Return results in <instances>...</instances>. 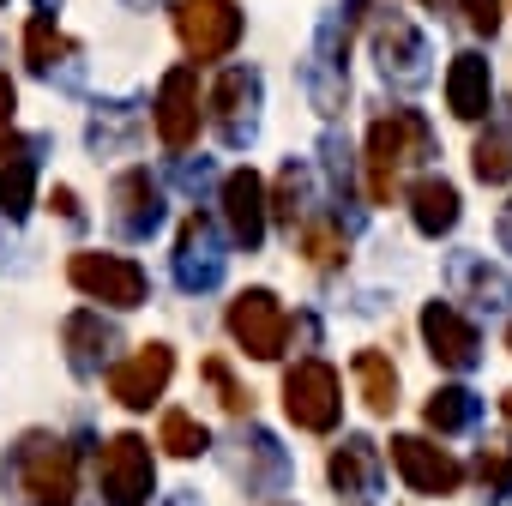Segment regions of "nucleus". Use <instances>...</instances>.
<instances>
[{"label":"nucleus","instance_id":"nucleus-1","mask_svg":"<svg viewBox=\"0 0 512 506\" xmlns=\"http://www.w3.org/2000/svg\"><path fill=\"white\" fill-rule=\"evenodd\" d=\"M434 157V127L416 115V109H380L368 121V199L374 205H392L398 193V175L428 163Z\"/></svg>","mask_w":512,"mask_h":506},{"label":"nucleus","instance_id":"nucleus-2","mask_svg":"<svg viewBox=\"0 0 512 506\" xmlns=\"http://www.w3.org/2000/svg\"><path fill=\"white\" fill-rule=\"evenodd\" d=\"M7 476L25 488L31 506H73L79 500V446L55 434H25L7 458Z\"/></svg>","mask_w":512,"mask_h":506},{"label":"nucleus","instance_id":"nucleus-3","mask_svg":"<svg viewBox=\"0 0 512 506\" xmlns=\"http://www.w3.org/2000/svg\"><path fill=\"white\" fill-rule=\"evenodd\" d=\"M67 284L79 296L103 302V308H121V314L145 308V296H151V278H145L139 260H127V253H97V247H79L67 260Z\"/></svg>","mask_w":512,"mask_h":506},{"label":"nucleus","instance_id":"nucleus-4","mask_svg":"<svg viewBox=\"0 0 512 506\" xmlns=\"http://www.w3.org/2000/svg\"><path fill=\"white\" fill-rule=\"evenodd\" d=\"M284 416L302 434H332L344 422V380H338V368L326 356H302L284 374Z\"/></svg>","mask_w":512,"mask_h":506},{"label":"nucleus","instance_id":"nucleus-5","mask_svg":"<svg viewBox=\"0 0 512 506\" xmlns=\"http://www.w3.org/2000/svg\"><path fill=\"white\" fill-rule=\"evenodd\" d=\"M97 494L109 506H145L157 494V452L145 434H109L97 446Z\"/></svg>","mask_w":512,"mask_h":506},{"label":"nucleus","instance_id":"nucleus-6","mask_svg":"<svg viewBox=\"0 0 512 506\" xmlns=\"http://www.w3.org/2000/svg\"><path fill=\"white\" fill-rule=\"evenodd\" d=\"M368 37H374V67H380V79L386 85H398V91H422L428 79H434V55H428V37L404 19V13H374L368 19Z\"/></svg>","mask_w":512,"mask_h":506},{"label":"nucleus","instance_id":"nucleus-7","mask_svg":"<svg viewBox=\"0 0 512 506\" xmlns=\"http://www.w3.org/2000/svg\"><path fill=\"white\" fill-rule=\"evenodd\" d=\"M223 326H229L235 350H247L253 362H278L284 344H290V314H284V302H278L272 290H241V296L229 302Z\"/></svg>","mask_w":512,"mask_h":506},{"label":"nucleus","instance_id":"nucleus-8","mask_svg":"<svg viewBox=\"0 0 512 506\" xmlns=\"http://www.w3.org/2000/svg\"><path fill=\"white\" fill-rule=\"evenodd\" d=\"M260 97H266V85H260V73H253V67H223L217 73L205 109H211V127H217V139L229 151L253 145V133H260Z\"/></svg>","mask_w":512,"mask_h":506},{"label":"nucleus","instance_id":"nucleus-9","mask_svg":"<svg viewBox=\"0 0 512 506\" xmlns=\"http://www.w3.org/2000/svg\"><path fill=\"white\" fill-rule=\"evenodd\" d=\"M241 31H247V19H241L235 0H181V7H175V37H181V49L193 61L235 55Z\"/></svg>","mask_w":512,"mask_h":506},{"label":"nucleus","instance_id":"nucleus-10","mask_svg":"<svg viewBox=\"0 0 512 506\" xmlns=\"http://www.w3.org/2000/svg\"><path fill=\"white\" fill-rule=\"evenodd\" d=\"M344 61H350V25H344L338 13H326L320 31H314V55H308V67H302V85H308V97H314L320 115H338L344 97H350Z\"/></svg>","mask_w":512,"mask_h":506},{"label":"nucleus","instance_id":"nucleus-11","mask_svg":"<svg viewBox=\"0 0 512 506\" xmlns=\"http://www.w3.org/2000/svg\"><path fill=\"white\" fill-rule=\"evenodd\" d=\"M151 121H157V139H163L169 151H187V145L199 139L205 109H199V67H193V61H181V67L163 73L157 103H151Z\"/></svg>","mask_w":512,"mask_h":506},{"label":"nucleus","instance_id":"nucleus-12","mask_svg":"<svg viewBox=\"0 0 512 506\" xmlns=\"http://www.w3.org/2000/svg\"><path fill=\"white\" fill-rule=\"evenodd\" d=\"M223 266H229V253H223L211 217H205V211H187V223H181V235H175V284H181L187 296H205V290L223 284Z\"/></svg>","mask_w":512,"mask_h":506},{"label":"nucleus","instance_id":"nucleus-13","mask_svg":"<svg viewBox=\"0 0 512 506\" xmlns=\"http://www.w3.org/2000/svg\"><path fill=\"white\" fill-rule=\"evenodd\" d=\"M175 380V350L169 344H139L121 368H109V398L127 410H151Z\"/></svg>","mask_w":512,"mask_h":506},{"label":"nucleus","instance_id":"nucleus-14","mask_svg":"<svg viewBox=\"0 0 512 506\" xmlns=\"http://www.w3.org/2000/svg\"><path fill=\"white\" fill-rule=\"evenodd\" d=\"M392 470L404 476L410 494H452L464 482V464L422 434H392Z\"/></svg>","mask_w":512,"mask_h":506},{"label":"nucleus","instance_id":"nucleus-15","mask_svg":"<svg viewBox=\"0 0 512 506\" xmlns=\"http://www.w3.org/2000/svg\"><path fill=\"white\" fill-rule=\"evenodd\" d=\"M422 344H428V356H434L440 368H452V374H470V368L482 362V332H476L452 302H428V308H422Z\"/></svg>","mask_w":512,"mask_h":506},{"label":"nucleus","instance_id":"nucleus-16","mask_svg":"<svg viewBox=\"0 0 512 506\" xmlns=\"http://www.w3.org/2000/svg\"><path fill=\"white\" fill-rule=\"evenodd\" d=\"M109 199H115L109 223H115L121 241H151L163 229V187L151 181V169H121V181H115Z\"/></svg>","mask_w":512,"mask_h":506},{"label":"nucleus","instance_id":"nucleus-17","mask_svg":"<svg viewBox=\"0 0 512 506\" xmlns=\"http://www.w3.org/2000/svg\"><path fill=\"white\" fill-rule=\"evenodd\" d=\"M223 229L241 253H253L266 241V181L253 169H229L223 175Z\"/></svg>","mask_w":512,"mask_h":506},{"label":"nucleus","instance_id":"nucleus-18","mask_svg":"<svg viewBox=\"0 0 512 506\" xmlns=\"http://www.w3.org/2000/svg\"><path fill=\"white\" fill-rule=\"evenodd\" d=\"M61 344H67V368L91 380V374H103L109 356L121 350V332H115V320H103V308H79V314H67Z\"/></svg>","mask_w":512,"mask_h":506},{"label":"nucleus","instance_id":"nucleus-19","mask_svg":"<svg viewBox=\"0 0 512 506\" xmlns=\"http://www.w3.org/2000/svg\"><path fill=\"white\" fill-rule=\"evenodd\" d=\"M229 470L247 482V494H284V482H290V452L278 446V434L247 428V434H241V452L229 458Z\"/></svg>","mask_w":512,"mask_h":506},{"label":"nucleus","instance_id":"nucleus-20","mask_svg":"<svg viewBox=\"0 0 512 506\" xmlns=\"http://www.w3.org/2000/svg\"><path fill=\"white\" fill-rule=\"evenodd\" d=\"M446 109L458 121H482L494 109V73H488V61L476 49L452 55V67H446Z\"/></svg>","mask_w":512,"mask_h":506},{"label":"nucleus","instance_id":"nucleus-21","mask_svg":"<svg viewBox=\"0 0 512 506\" xmlns=\"http://www.w3.org/2000/svg\"><path fill=\"white\" fill-rule=\"evenodd\" d=\"M326 476H332L338 494L368 500V494L380 488V446H374L368 434H344V440L332 446V458H326Z\"/></svg>","mask_w":512,"mask_h":506},{"label":"nucleus","instance_id":"nucleus-22","mask_svg":"<svg viewBox=\"0 0 512 506\" xmlns=\"http://www.w3.org/2000/svg\"><path fill=\"white\" fill-rule=\"evenodd\" d=\"M446 278H452V290H458L464 302H476L482 314H506V308H512V278H506L500 266H488L482 253H452Z\"/></svg>","mask_w":512,"mask_h":506},{"label":"nucleus","instance_id":"nucleus-23","mask_svg":"<svg viewBox=\"0 0 512 506\" xmlns=\"http://www.w3.org/2000/svg\"><path fill=\"white\" fill-rule=\"evenodd\" d=\"M410 223H416L428 241L452 235V229H458V187H452L446 175H422V181L410 187Z\"/></svg>","mask_w":512,"mask_h":506},{"label":"nucleus","instance_id":"nucleus-24","mask_svg":"<svg viewBox=\"0 0 512 506\" xmlns=\"http://www.w3.org/2000/svg\"><path fill=\"white\" fill-rule=\"evenodd\" d=\"M37 205V145H13L7 169H0V217L19 223Z\"/></svg>","mask_w":512,"mask_h":506},{"label":"nucleus","instance_id":"nucleus-25","mask_svg":"<svg viewBox=\"0 0 512 506\" xmlns=\"http://www.w3.org/2000/svg\"><path fill=\"white\" fill-rule=\"evenodd\" d=\"M290 235H296V247H302V260L320 266V272H332V266L350 260V235H344L338 217H302Z\"/></svg>","mask_w":512,"mask_h":506},{"label":"nucleus","instance_id":"nucleus-26","mask_svg":"<svg viewBox=\"0 0 512 506\" xmlns=\"http://www.w3.org/2000/svg\"><path fill=\"white\" fill-rule=\"evenodd\" d=\"M476 416H482V398L470 386H434L422 404V422L434 434H464V428H476Z\"/></svg>","mask_w":512,"mask_h":506},{"label":"nucleus","instance_id":"nucleus-27","mask_svg":"<svg viewBox=\"0 0 512 506\" xmlns=\"http://www.w3.org/2000/svg\"><path fill=\"white\" fill-rule=\"evenodd\" d=\"M356 386H362V404L374 410V416H392L398 410V368H392V356H380V350H356Z\"/></svg>","mask_w":512,"mask_h":506},{"label":"nucleus","instance_id":"nucleus-28","mask_svg":"<svg viewBox=\"0 0 512 506\" xmlns=\"http://www.w3.org/2000/svg\"><path fill=\"white\" fill-rule=\"evenodd\" d=\"M308 193H314L308 163H284V169H278V187L266 193V217H278L284 229H296V223L308 217Z\"/></svg>","mask_w":512,"mask_h":506},{"label":"nucleus","instance_id":"nucleus-29","mask_svg":"<svg viewBox=\"0 0 512 506\" xmlns=\"http://www.w3.org/2000/svg\"><path fill=\"white\" fill-rule=\"evenodd\" d=\"M470 169L482 187H506L512 181V121H488V133L470 151Z\"/></svg>","mask_w":512,"mask_h":506},{"label":"nucleus","instance_id":"nucleus-30","mask_svg":"<svg viewBox=\"0 0 512 506\" xmlns=\"http://www.w3.org/2000/svg\"><path fill=\"white\" fill-rule=\"evenodd\" d=\"M476 488L488 500H512V440L506 434H488L476 446Z\"/></svg>","mask_w":512,"mask_h":506},{"label":"nucleus","instance_id":"nucleus-31","mask_svg":"<svg viewBox=\"0 0 512 506\" xmlns=\"http://www.w3.org/2000/svg\"><path fill=\"white\" fill-rule=\"evenodd\" d=\"M157 446H163L169 458H199V452L211 446V434H205V422H199V416H187V410H163Z\"/></svg>","mask_w":512,"mask_h":506},{"label":"nucleus","instance_id":"nucleus-32","mask_svg":"<svg viewBox=\"0 0 512 506\" xmlns=\"http://www.w3.org/2000/svg\"><path fill=\"white\" fill-rule=\"evenodd\" d=\"M61 49H67V43H61V31H55V13H31V25H25V61H31V73H49Z\"/></svg>","mask_w":512,"mask_h":506},{"label":"nucleus","instance_id":"nucleus-33","mask_svg":"<svg viewBox=\"0 0 512 506\" xmlns=\"http://www.w3.org/2000/svg\"><path fill=\"white\" fill-rule=\"evenodd\" d=\"M199 374L217 386V404H223L229 416H253V392L229 374V362H223V356H205V362H199Z\"/></svg>","mask_w":512,"mask_h":506},{"label":"nucleus","instance_id":"nucleus-34","mask_svg":"<svg viewBox=\"0 0 512 506\" xmlns=\"http://www.w3.org/2000/svg\"><path fill=\"white\" fill-rule=\"evenodd\" d=\"M127 139H133V109L127 103H109V109L91 115V145L97 151H121Z\"/></svg>","mask_w":512,"mask_h":506},{"label":"nucleus","instance_id":"nucleus-35","mask_svg":"<svg viewBox=\"0 0 512 506\" xmlns=\"http://www.w3.org/2000/svg\"><path fill=\"white\" fill-rule=\"evenodd\" d=\"M458 13L476 37H494L500 31V0H458Z\"/></svg>","mask_w":512,"mask_h":506},{"label":"nucleus","instance_id":"nucleus-36","mask_svg":"<svg viewBox=\"0 0 512 506\" xmlns=\"http://www.w3.org/2000/svg\"><path fill=\"white\" fill-rule=\"evenodd\" d=\"M13 109H19V91H13V79L0 73V157H7L19 139H13Z\"/></svg>","mask_w":512,"mask_h":506},{"label":"nucleus","instance_id":"nucleus-37","mask_svg":"<svg viewBox=\"0 0 512 506\" xmlns=\"http://www.w3.org/2000/svg\"><path fill=\"white\" fill-rule=\"evenodd\" d=\"M49 205H55V211L67 217V223H79V217H85V211H79V193H73V187H55V193H49Z\"/></svg>","mask_w":512,"mask_h":506},{"label":"nucleus","instance_id":"nucleus-38","mask_svg":"<svg viewBox=\"0 0 512 506\" xmlns=\"http://www.w3.org/2000/svg\"><path fill=\"white\" fill-rule=\"evenodd\" d=\"M205 181H211V163H205V157H199V163H181V187H193V193H199Z\"/></svg>","mask_w":512,"mask_h":506},{"label":"nucleus","instance_id":"nucleus-39","mask_svg":"<svg viewBox=\"0 0 512 506\" xmlns=\"http://www.w3.org/2000/svg\"><path fill=\"white\" fill-rule=\"evenodd\" d=\"M494 235H500V247H506V253H512V205H506V211H500V223H494Z\"/></svg>","mask_w":512,"mask_h":506},{"label":"nucleus","instance_id":"nucleus-40","mask_svg":"<svg viewBox=\"0 0 512 506\" xmlns=\"http://www.w3.org/2000/svg\"><path fill=\"white\" fill-rule=\"evenodd\" d=\"M163 506H199V494H169Z\"/></svg>","mask_w":512,"mask_h":506},{"label":"nucleus","instance_id":"nucleus-41","mask_svg":"<svg viewBox=\"0 0 512 506\" xmlns=\"http://www.w3.org/2000/svg\"><path fill=\"white\" fill-rule=\"evenodd\" d=\"M500 416H506V422H512V392H500Z\"/></svg>","mask_w":512,"mask_h":506},{"label":"nucleus","instance_id":"nucleus-42","mask_svg":"<svg viewBox=\"0 0 512 506\" xmlns=\"http://www.w3.org/2000/svg\"><path fill=\"white\" fill-rule=\"evenodd\" d=\"M127 7H151V0H127Z\"/></svg>","mask_w":512,"mask_h":506},{"label":"nucleus","instance_id":"nucleus-43","mask_svg":"<svg viewBox=\"0 0 512 506\" xmlns=\"http://www.w3.org/2000/svg\"><path fill=\"white\" fill-rule=\"evenodd\" d=\"M422 7H434V13H440V0H422Z\"/></svg>","mask_w":512,"mask_h":506},{"label":"nucleus","instance_id":"nucleus-44","mask_svg":"<svg viewBox=\"0 0 512 506\" xmlns=\"http://www.w3.org/2000/svg\"><path fill=\"white\" fill-rule=\"evenodd\" d=\"M506 350H512V332H506Z\"/></svg>","mask_w":512,"mask_h":506},{"label":"nucleus","instance_id":"nucleus-45","mask_svg":"<svg viewBox=\"0 0 512 506\" xmlns=\"http://www.w3.org/2000/svg\"><path fill=\"white\" fill-rule=\"evenodd\" d=\"M0 7H7V0H0Z\"/></svg>","mask_w":512,"mask_h":506},{"label":"nucleus","instance_id":"nucleus-46","mask_svg":"<svg viewBox=\"0 0 512 506\" xmlns=\"http://www.w3.org/2000/svg\"><path fill=\"white\" fill-rule=\"evenodd\" d=\"M506 205H512V199H506Z\"/></svg>","mask_w":512,"mask_h":506}]
</instances>
